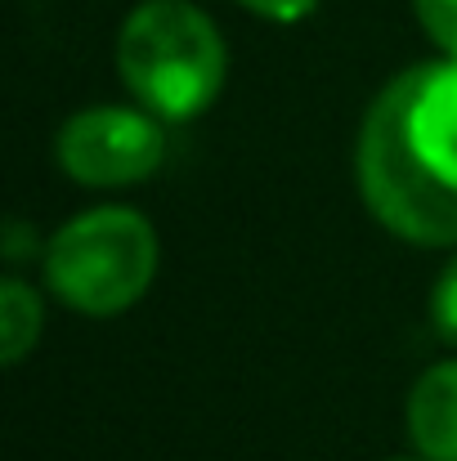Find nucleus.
I'll return each instance as SVG.
<instances>
[{
  "label": "nucleus",
  "mask_w": 457,
  "mask_h": 461,
  "mask_svg": "<svg viewBox=\"0 0 457 461\" xmlns=\"http://www.w3.org/2000/svg\"><path fill=\"white\" fill-rule=\"evenodd\" d=\"M354 179L372 220L399 242L457 247V59H422L377 90Z\"/></svg>",
  "instance_id": "1"
},
{
  "label": "nucleus",
  "mask_w": 457,
  "mask_h": 461,
  "mask_svg": "<svg viewBox=\"0 0 457 461\" xmlns=\"http://www.w3.org/2000/svg\"><path fill=\"white\" fill-rule=\"evenodd\" d=\"M117 72L157 122L202 117L229 77V45L193 0H140L117 32Z\"/></svg>",
  "instance_id": "2"
},
{
  "label": "nucleus",
  "mask_w": 457,
  "mask_h": 461,
  "mask_svg": "<svg viewBox=\"0 0 457 461\" xmlns=\"http://www.w3.org/2000/svg\"><path fill=\"white\" fill-rule=\"evenodd\" d=\"M157 229L135 206H90L54 229L41 251L45 283L86 318H117L149 296L157 278Z\"/></svg>",
  "instance_id": "3"
},
{
  "label": "nucleus",
  "mask_w": 457,
  "mask_h": 461,
  "mask_svg": "<svg viewBox=\"0 0 457 461\" xmlns=\"http://www.w3.org/2000/svg\"><path fill=\"white\" fill-rule=\"evenodd\" d=\"M54 161L81 188L144 184L166 161V131L149 108L95 104L59 126Z\"/></svg>",
  "instance_id": "4"
},
{
  "label": "nucleus",
  "mask_w": 457,
  "mask_h": 461,
  "mask_svg": "<svg viewBox=\"0 0 457 461\" xmlns=\"http://www.w3.org/2000/svg\"><path fill=\"white\" fill-rule=\"evenodd\" d=\"M408 439L426 461H457V358L431 363L413 381Z\"/></svg>",
  "instance_id": "5"
},
{
  "label": "nucleus",
  "mask_w": 457,
  "mask_h": 461,
  "mask_svg": "<svg viewBox=\"0 0 457 461\" xmlns=\"http://www.w3.org/2000/svg\"><path fill=\"white\" fill-rule=\"evenodd\" d=\"M41 327H45V305H41L36 287L23 283L18 274L0 278V363L18 367L36 349Z\"/></svg>",
  "instance_id": "6"
},
{
  "label": "nucleus",
  "mask_w": 457,
  "mask_h": 461,
  "mask_svg": "<svg viewBox=\"0 0 457 461\" xmlns=\"http://www.w3.org/2000/svg\"><path fill=\"white\" fill-rule=\"evenodd\" d=\"M431 327H435V336L444 345L457 349V251L453 260L440 269L435 287H431Z\"/></svg>",
  "instance_id": "7"
},
{
  "label": "nucleus",
  "mask_w": 457,
  "mask_h": 461,
  "mask_svg": "<svg viewBox=\"0 0 457 461\" xmlns=\"http://www.w3.org/2000/svg\"><path fill=\"white\" fill-rule=\"evenodd\" d=\"M413 14L422 32L431 36V45L457 59V0H413Z\"/></svg>",
  "instance_id": "8"
},
{
  "label": "nucleus",
  "mask_w": 457,
  "mask_h": 461,
  "mask_svg": "<svg viewBox=\"0 0 457 461\" xmlns=\"http://www.w3.org/2000/svg\"><path fill=\"white\" fill-rule=\"evenodd\" d=\"M233 5H242L247 14L279 23V27H297L305 18H314V9H318V0H233Z\"/></svg>",
  "instance_id": "9"
},
{
  "label": "nucleus",
  "mask_w": 457,
  "mask_h": 461,
  "mask_svg": "<svg viewBox=\"0 0 457 461\" xmlns=\"http://www.w3.org/2000/svg\"><path fill=\"white\" fill-rule=\"evenodd\" d=\"M0 251H5L9 265H18V260H27V256H36V251H45V247H41L36 229H27L23 220H9V224H5V242H0Z\"/></svg>",
  "instance_id": "10"
},
{
  "label": "nucleus",
  "mask_w": 457,
  "mask_h": 461,
  "mask_svg": "<svg viewBox=\"0 0 457 461\" xmlns=\"http://www.w3.org/2000/svg\"><path fill=\"white\" fill-rule=\"evenodd\" d=\"M390 461H426L422 453H413V457H390Z\"/></svg>",
  "instance_id": "11"
}]
</instances>
